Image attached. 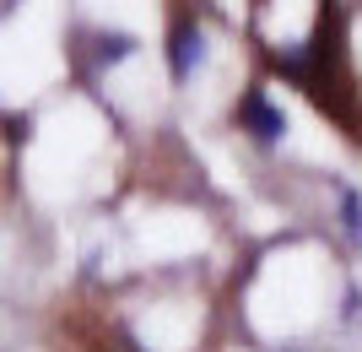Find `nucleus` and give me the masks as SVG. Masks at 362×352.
<instances>
[{
	"instance_id": "obj_2",
	"label": "nucleus",
	"mask_w": 362,
	"mask_h": 352,
	"mask_svg": "<svg viewBox=\"0 0 362 352\" xmlns=\"http://www.w3.org/2000/svg\"><path fill=\"white\" fill-rule=\"evenodd\" d=\"M238 125H243V130H249V136L259 141V147H276V141H281V130H287L281 108H276V103H265L259 92H249V98L238 103Z\"/></svg>"
},
{
	"instance_id": "obj_1",
	"label": "nucleus",
	"mask_w": 362,
	"mask_h": 352,
	"mask_svg": "<svg viewBox=\"0 0 362 352\" xmlns=\"http://www.w3.org/2000/svg\"><path fill=\"white\" fill-rule=\"evenodd\" d=\"M200 65H206V33H200V22H179L168 33V71H173V81H189Z\"/></svg>"
},
{
	"instance_id": "obj_3",
	"label": "nucleus",
	"mask_w": 362,
	"mask_h": 352,
	"mask_svg": "<svg viewBox=\"0 0 362 352\" xmlns=\"http://www.w3.org/2000/svg\"><path fill=\"white\" fill-rule=\"evenodd\" d=\"M346 228L362 239V200H357V195H346Z\"/></svg>"
}]
</instances>
